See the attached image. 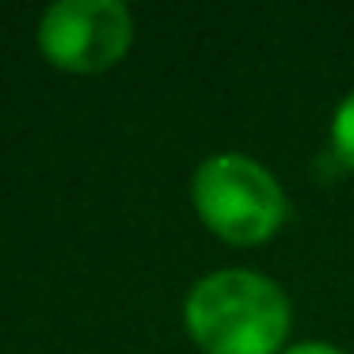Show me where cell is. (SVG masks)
Here are the masks:
<instances>
[{"label": "cell", "mask_w": 354, "mask_h": 354, "mask_svg": "<svg viewBox=\"0 0 354 354\" xmlns=\"http://www.w3.org/2000/svg\"><path fill=\"white\" fill-rule=\"evenodd\" d=\"M191 198L198 217L229 244H263L290 214V198L278 179L244 153H217L202 160Z\"/></svg>", "instance_id": "2"}, {"label": "cell", "mask_w": 354, "mask_h": 354, "mask_svg": "<svg viewBox=\"0 0 354 354\" xmlns=\"http://www.w3.org/2000/svg\"><path fill=\"white\" fill-rule=\"evenodd\" d=\"M187 331L206 354H278L290 331V301L259 270H214L187 293Z\"/></svg>", "instance_id": "1"}, {"label": "cell", "mask_w": 354, "mask_h": 354, "mask_svg": "<svg viewBox=\"0 0 354 354\" xmlns=\"http://www.w3.org/2000/svg\"><path fill=\"white\" fill-rule=\"evenodd\" d=\"M331 153L346 168H354V92L335 107V118H331Z\"/></svg>", "instance_id": "4"}, {"label": "cell", "mask_w": 354, "mask_h": 354, "mask_svg": "<svg viewBox=\"0 0 354 354\" xmlns=\"http://www.w3.org/2000/svg\"><path fill=\"white\" fill-rule=\"evenodd\" d=\"M130 39L133 19L118 0H57L39 24L42 54L73 73H100L115 65Z\"/></svg>", "instance_id": "3"}, {"label": "cell", "mask_w": 354, "mask_h": 354, "mask_svg": "<svg viewBox=\"0 0 354 354\" xmlns=\"http://www.w3.org/2000/svg\"><path fill=\"white\" fill-rule=\"evenodd\" d=\"M282 354H343V351H339V346H328V343H297Z\"/></svg>", "instance_id": "5"}]
</instances>
